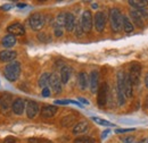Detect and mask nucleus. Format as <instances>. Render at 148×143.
<instances>
[{"mask_svg": "<svg viewBox=\"0 0 148 143\" xmlns=\"http://www.w3.org/2000/svg\"><path fill=\"white\" fill-rule=\"evenodd\" d=\"M125 75L127 73L123 71L117 72V81H116V98H117V102L120 106H123L125 104L127 97L124 93V81H125Z\"/></svg>", "mask_w": 148, "mask_h": 143, "instance_id": "f257e3e1", "label": "nucleus"}, {"mask_svg": "<svg viewBox=\"0 0 148 143\" xmlns=\"http://www.w3.org/2000/svg\"><path fill=\"white\" fill-rule=\"evenodd\" d=\"M21 64L18 61H13V63H9L5 68H3V76L10 81V82H15L17 81V78L21 75Z\"/></svg>", "mask_w": 148, "mask_h": 143, "instance_id": "f03ea898", "label": "nucleus"}, {"mask_svg": "<svg viewBox=\"0 0 148 143\" xmlns=\"http://www.w3.org/2000/svg\"><path fill=\"white\" fill-rule=\"evenodd\" d=\"M110 23H111V27L113 32L117 33L122 30L123 15L121 14L119 8H111V10H110Z\"/></svg>", "mask_w": 148, "mask_h": 143, "instance_id": "7ed1b4c3", "label": "nucleus"}, {"mask_svg": "<svg viewBox=\"0 0 148 143\" xmlns=\"http://www.w3.org/2000/svg\"><path fill=\"white\" fill-rule=\"evenodd\" d=\"M45 23H46L45 16L40 13H36L31 15V17L29 19V24L33 31H40L45 26Z\"/></svg>", "mask_w": 148, "mask_h": 143, "instance_id": "20e7f679", "label": "nucleus"}, {"mask_svg": "<svg viewBox=\"0 0 148 143\" xmlns=\"http://www.w3.org/2000/svg\"><path fill=\"white\" fill-rule=\"evenodd\" d=\"M130 80L134 86H137L140 83V77H141V65L139 63H133L130 67L129 73Z\"/></svg>", "mask_w": 148, "mask_h": 143, "instance_id": "39448f33", "label": "nucleus"}, {"mask_svg": "<svg viewBox=\"0 0 148 143\" xmlns=\"http://www.w3.org/2000/svg\"><path fill=\"white\" fill-rule=\"evenodd\" d=\"M13 95L10 93H2L0 95V109L3 114H7L10 111L13 107Z\"/></svg>", "mask_w": 148, "mask_h": 143, "instance_id": "423d86ee", "label": "nucleus"}, {"mask_svg": "<svg viewBox=\"0 0 148 143\" xmlns=\"http://www.w3.org/2000/svg\"><path fill=\"white\" fill-rule=\"evenodd\" d=\"M108 98V85L107 83H103L98 89V97H97V104L99 107H104L107 104Z\"/></svg>", "mask_w": 148, "mask_h": 143, "instance_id": "0eeeda50", "label": "nucleus"}, {"mask_svg": "<svg viewBox=\"0 0 148 143\" xmlns=\"http://www.w3.org/2000/svg\"><path fill=\"white\" fill-rule=\"evenodd\" d=\"M81 25H82V29L84 32H90L91 29H92V24H93V19L92 15L89 10H84L82 13V16H81Z\"/></svg>", "mask_w": 148, "mask_h": 143, "instance_id": "6e6552de", "label": "nucleus"}, {"mask_svg": "<svg viewBox=\"0 0 148 143\" xmlns=\"http://www.w3.org/2000/svg\"><path fill=\"white\" fill-rule=\"evenodd\" d=\"M106 14L104 12H97V14L95 15V27L97 30V32L101 33L105 30L106 26Z\"/></svg>", "mask_w": 148, "mask_h": 143, "instance_id": "1a4fd4ad", "label": "nucleus"}, {"mask_svg": "<svg viewBox=\"0 0 148 143\" xmlns=\"http://www.w3.org/2000/svg\"><path fill=\"white\" fill-rule=\"evenodd\" d=\"M62 80H60V75H58L57 73H53L50 76V81H49V85L51 86V90L55 92L56 94L62 92Z\"/></svg>", "mask_w": 148, "mask_h": 143, "instance_id": "9d476101", "label": "nucleus"}, {"mask_svg": "<svg viewBox=\"0 0 148 143\" xmlns=\"http://www.w3.org/2000/svg\"><path fill=\"white\" fill-rule=\"evenodd\" d=\"M25 110H26V115H27L29 118H31V119L34 118L38 114H39V105H38V102L33 101V100L26 101V108H25Z\"/></svg>", "mask_w": 148, "mask_h": 143, "instance_id": "9b49d317", "label": "nucleus"}, {"mask_svg": "<svg viewBox=\"0 0 148 143\" xmlns=\"http://www.w3.org/2000/svg\"><path fill=\"white\" fill-rule=\"evenodd\" d=\"M26 108V101L22 98H17L14 100L13 102V107H12V110L15 115H22L24 112V109Z\"/></svg>", "mask_w": 148, "mask_h": 143, "instance_id": "f8f14e48", "label": "nucleus"}, {"mask_svg": "<svg viewBox=\"0 0 148 143\" xmlns=\"http://www.w3.org/2000/svg\"><path fill=\"white\" fill-rule=\"evenodd\" d=\"M89 86L92 93L97 92L99 89V74L97 71H92L89 75Z\"/></svg>", "mask_w": 148, "mask_h": 143, "instance_id": "ddd939ff", "label": "nucleus"}, {"mask_svg": "<svg viewBox=\"0 0 148 143\" xmlns=\"http://www.w3.org/2000/svg\"><path fill=\"white\" fill-rule=\"evenodd\" d=\"M16 57H17L16 51H13V50L0 51V61H2V63H13V61H15Z\"/></svg>", "mask_w": 148, "mask_h": 143, "instance_id": "4468645a", "label": "nucleus"}, {"mask_svg": "<svg viewBox=\"0 0 148 143\" xmlns=\"http://www.w3.org/2000/svg\"><path fill=\"white\" fill-rule=\"evenodd\" d=\"M7 32H9V34H13V35H23L25 33V29L22 24L19 23H14L12 25H9L7 27Z\"/></svg>", "mask_w": 148, "mask_h": 143, "instance_id": "2eb2a0df", "label": "nucleus"}, {"mask_svg": "<svg viewBox=\"0 0 148 143\" xmlns=\"http://www.w3.org/2000/svg\"><path fill=\"white\" fill-rule=\"evenodd\" d=\"M57 110H58V108L56 106H51V105L43 106L41 109V116L45 117V118H51L56 115Z\"/></svg>", "mask_w": 148, "mask_h": 143, "instance_id": "dca6fc26", "label": "nucleus"}, {"mask_svg": "<svg viewBox=\"0 0 148 143\" xmlns=\"http://www.w3.org/2000/svg\"><path fill=\"white\" fill-rule=\"evenodd\" d=\"M77 84H79V88L84 91L88 88V84H89V76L86 72H81L79 73V76H77Z\"/></svg>", "mask_w": 148, "mask_h": 143, "instance_id": "f3484780", "label": "nucleus"}, {"mask_svg": "<svg viewBox=\"0 0 148 143\" xmlns=\"http://www.w3.org/2000/svg\"><path fill=\"white\" fill-rule=\"evenodd\" d=\"M75 17L73 14L66 13V20H65V29L67 32H73L75 29Z\"/></svg>", "mask_w": 148, "mask_h": 143, "instance_id": "a211bd4d", "label": "nucleus"}, {"mask_svg": "<svg viewBox=\"0 0 148 143\" xmlns=\"http://www.w3.org/2000/svg\"><path fill=\"white\" fill-rule=\"evenodd\" d=\"M16 37L15 35H13V34H7L6 36H3L2 37V40H1V44L5 47V48H12V47H14L15 44H16Z\"/></svg>", "mask_w": 148, "mask_h": 143, "instance_id": "6ab92c4d", "label": "nucleus"}, {"mask_svg": "<svg viewBox=\"0 0 148 143\" xmlns=\"http://www.w3.org/2000/svg\"><path fill=\"white\" fill-rule=\"evenodd\" d=\"M130 17H131L132 22L134 23L136 26H138L139 29L144 27V18L138 14L137 10H131V12H130Z\"/></svg>", "mask_w": 148, "mask_h": 143, "instance_id": "aec40b11", "label": "nucleus"}, {"mask_svg": "<svg viewBox=\"0 0 148 143\" xmlns=\"http://www.w3.org/2000/svg\"><path fill=\"white\" fill-rule=\"evenodd\" d=\"M132 82L130 80L129 74L125 75V81H124V93H125V97L127 98H132V94H133V89H132Z\"/></svg>", "mask_w": 148, "mask_h": 143, "instance_id": "412c9836", "label": "nucleus"}, {"mask_svg": "<svg viewBox=\"0 0 148 143\" xmlns=\"http://www.w3.org/2000/svg\"><path fill=\"white\" fill-rule=\"evenodd\" d=\"M88 129H89L88 122H79L76 125L74 126L73 133L74 134H82V133H86Z\"/></svg>", "mask_w": 148, "mask_h": 143, "instance_id": "4be33fe9", "label": "nucleus"}, {"mask_svg": "<svg viewBox=\"0 0 148 143\" xmlns=\"http://www.w3.org/2000/svg\"><path fill=\"white\" fill-rule=\"evenodd\" d=\"M50 76H51V74H50V73H43V74H41V76L39 77V81H38V84H39V86H40L41 89L48 88L47 85L49 84Z\"/></svg>", "mask_w": 148, "mask_h": 143, "instance_id": "5701e85b", "label": "nucleus"}, {"mask_svg": "<svg viewBox=\"0 0 148 143\" xmlns=\"http://www.w3.org/2000/svg\"><path fill=\"white\" fill-rule=\"evenodd\" d=\"M59 75H60V80H62L63 84H66L71 77V68L69 66H63Z\"/></svg>", "mask_w": 148, "mask_h": 143, "instance_id": "b1692460", "label": "nucleus"}, {"mask_svg": "<svg viewBox=\"0 0 148 143\" xmlns=\"http://www.w3.org/2000/svg\"><path fill=\"white\" fill-rule=\"evenodd\" d=\"M129 5L136 8V10H139L147 7L148 1L147 0H129Z\"/></svg>", "mask_w": 148, "mask_h": 143, "instance_id": "393cba45", "label": "nucleus"}, {"mask_svg": "<svg viewBox=\"0 0 148 143\" xmlns=\"http://www.w3.org/2000/svg\"><path fill=\"white\" fill-rule=\"evenodd\" d=\"M133 29H134V26H133L132 22L129 19V17H128V16H123L122 30H123L124 32H127V33H131V32H133Z\"/></svg>", "mask_w": 148, "mask_h": 143, "instance_id": "a878e982", "label": "nucleus"}, {"mask_svg": "<svg viewBox=\"0 0 148 143\" xmlns=\"http://www.w3.org/2000/svg\"><path fill=\"white\" fill-rule=\"evenodd\" d=\"M75 119H76V116H74V115H67V116H65L60 121V124H62V126H64V127H69V126L72 125L73 123H75Z\"/></svg>", "mask_w": 148, "mask_h": 143, "instance_id": "bb28decb", "label": "nucleus"}, {"mask_svg": "<svg viewBox=\"0 0 148 143\" xmlns=\"http://www.w3.org/2000/svg\"><path fill=\"white\" fill-rule=\"evenodd\" d=\"M65 20H66V13H59L56 17L55 26H58V27L65 26Z\"/></svg>", "mask_w": 148, "mask_h": 143, "instance_id": "cd10ccee", "label": "nucleus"}, {"mask_svg": "<svg viewBox=\"0 0 148 143\" xmlns=\"http://www.w3.org/2000/svg\"><path fill=\"white\" fill-rule=\"evenodd\" d=\"M74 143H96V140L91 136H79L74 140Z\"/></svg>", "mask_w": 148, "mask_h": 143, "instance_id": "c85d7f7f", "label": "nucleus"}, {"mask_svg": "<svg viewBox=\"0 0 148 143\" xmlns=\"http://www.w3.org/2000/svg\"><path fill=\"white\" fill-rule=\"evenodd\" d=\"M54 104L55 105H69V104H73V105H76V106H79V107H83V105H81L79 101H75V100H67V99H65V100H55L54 101Z\"/></svg>", "mask_w": 148, "mask_h": 143, "instance_id": "c756f323", "label": "nucleus"}, {"mask_svg": "<svg viewBox=\"0 0 148 143\" xmlns=\"http://www.w3.org/2000/svg\"><path fill=\"white\" fill-rule=\"evenodd\" d=\"M91 119H92L93 122H96L97 124H99V125H101V126H108V127L115 126L113 123H111V122L105 121V119H101V118H99V117H91Z\"/></svg>", "mask_w": 148, "mask_h": 143, "instance_id": "7c9ffc66", "label": "nucleus"}, {"mask_svg": "<svg viewBox=\"0 0 148 143\" xmlns=\"http://www.w3.org/2000/svg\"><path fill=\"white\" fill-rule=\"evenodd\" d=\"M74 30H75L76 36H82L83 33H84V31H83V29H82V25H81V22L75 24V29H74Z\"/></svg>", "mask_w": 148, "mask_h": 143, "instance_id": "2f4dec72", "label": "nucleus"}, {"mask_svg": "<svg viewBox=\"0 0 148 143\" xmlns=\"http://www.w3.org/2000/svg\"><path fill=\"white\" fill-rule=\"evenodd\" d=\"M121 141L123 143H132L134 141V136L132 135H125V136H122L121 138Z\"/></svg>", "mask_w": 148, "mask_h": 143, "instance_id": "473e14b6", "label": "nucleus"}, {"mask_svg": "<svg viewBox=\"0 0 148 143\" xmlns=\"http://www.w3.org/2000/svg\"><path fill=\"white\" fill-rule=\"evenodd\" d=\"M129 132H134V128H119L115 131V133H117V134H125Z\"/></svg>", "mask_w": 148, "mask_h": 143, "instance_id": "72a5a7b5", "label": "nucleus"}, {"mask_svg": "<svg viewBox=\"0 0 148 143\" xmlns=\"http://www.w3.org/2000/svg\"><path fill=\"white\" fill-rule=\"evenodd\" d=\"M38 37H39L41 41H45V42H48V41H50V37H48L46 33H40V34L38 35Z\"/></svg>", "mask_w": 148, "mask_h": 143, "instance_id": "f704fd0d", "label": "nucleus"}, {"mask_svg": "<svg viewBox=\"0 0 148 143\" xmlns=\"http://www.w3.org/2000/svg\"><path fill=\"white\" fill-rule=\"evenodd\" d=\"M41 94H42V97H45V98L50 97V89H49V88H45V89H42Z\"/></svg>", "mask_w": 148, "mask_h": 143, "instance_id": "c9c22d12", "label": "nucleus"}, {"mask_svg": "<svg viewBox=\"0 0 148 143\" xmlns=\"http://www.w3.org/2000/svg\"><path fill=\"white\" fill-rule=\"evenodd\" d=\"M55 35L56 36H62L63 35V29L62 27H58V26H55Z\"/></svg>", "mask_w": 148, "mask_h": 143, "instance_id": "e433bc0d", "label": "nucleus"}, {"mask_svg": "<svg viewBox=\"0 0 148 143\" xmlns=\"http://www.w3.org/2000/svg\"><path fill=\"white\" fill-rule=\"evenodd\" d=\"M3 143H16V139H14V138H12V136H8V138L5 139Z\"/></svg>", "mask_w": 148, "mask_h": 143, "instance_id": "4c0bfd02", "label": "nucleus"}, {"mask_svg": "<svg viewBox=\"0 0 148 143\" xmlns=\"http://www.w3.org/2000/svg\"><path fill=\"white\" fill-rule=\"evenodd\" d=\"M13 7V5H9V3H7V5H3L2 7H1V9H3V10H8V9H10Z\"/></svg>", "mask_w": 148, "mask_h": 143, "instance_id": "58836bf2", "label": "nucleus"}, {"mask_svg": "<svg viewBox=\"0 0 148 143\" xmlns=\"http://www.w3.org/2000/svg\"><path fill=\"white\" fill-rule=\"evenodd\" d=\"M29 143H41V140H39V139H30Z\"/></svg>", "mask_w": 148, "mask_h": 143, "instance_id": "ea45409f", "label": "nucleus"}, {"mask_svg": "<svg viewBox=\"0 0 148 143\" xmlns=\"http://www.w3.org/2000/svg\"><path fill=\"white\" fill-rule=\"evenodd\" d=\"M18 8H24V7H26V3H23V2H18L17 5H16Z\"/></svg>", "mask_w": 148, "mask_h": 143, "instance_id": "a19ab883", "label": "nucleus"}, {"mask_svg": "<svg viewBox=\"0 0 148 143\" xmlns=\"http://www.w3.org/2000/svg\"><path fill=\"white\" fill-rule=\"evenodd\" d=\"M79 101H81V102H83V104H86V105H89V101H88V100H86V99H83V98H80V99H79Z\"/></svg>", "mask_w": 148, "mask_h": 143, "instance_id": "79ce46f5", "label": "nucleus"}, {"mask_svg": "<svg viewBox=\"0 0 148 143\" xmlns=\"http://www.w3.org/2000/svg\"><path fill=\"white\" fill-rule=\"evenodd\" d=\"M145 85H146V88L148 89V73L146 74V76H145Z\"/></svg>", "mask_w": 148, "mask_h": 143, "instance_id": "37998d69", "label": "nucleus"}, {"mask_svg": "<svg viewBox=\"0 0 148 143\" xmlns=\"http://www.w3.org/2000/svg\"><path fill=\"white\" fill-rule=\"evenodd\" d=\"M108 133H110V129H106V131H105V133H103V135H101V138L104 139L105 136H107V135H108Z\"/></svg>", "mask_w": 148, "mask_h": 143, "instance_id": "c03bdc74", "label": "nucleus"}, {"mask_svg": "<svg viewBox=\"0 0 148 143\" xmlns=\"http://www.w3.org/2000/svg\"><path fill=\"white\" fill-rule=\"evenodd\" d=\"M91 7H92L93 9H97V8H98V3H96V2H95V3L91 5Z\"/></svg>", "mask_w": 148, "mask_h": 143, "instance_id": "a18cd8bd", "label": "nucleus"}, {"mask_svg": "<svg viewBox=\"0 0 148 143\" xmlns=\"http://www.w3.org/2000/svg\"><path fill=\"white\" fill-rule=\"evenodd\" d=\"M146 107L148 108V97H147V99H146Z\"/></svg>", "mask_w": 148, "mask_h": 143, "instance_id": "49530a36", "label": "nucleus"}, {"mask_svg": "<svg viewBox=\"0 0 148 143\" xmlns=\"http://www.w3.org/2000/svg\"><path fill=\"white\" fill-rule=\"evenodd\" d=\"M43 143H51V142H49V141H47V142H43Z\"/></svg>", "mask_w": 148, "mask_h": 143, "instance_id": "de8ad7c7", "label": "nucleus"}, {"mask_svg": "<svg viewBox=\"0 0 148 143\" xmlns=\"http://www.w3.org/2000/svg\"><path fill=\"white\" fill-rule=\"evenodd\" d=\"M147 143H148V140H147Z\"/></svg>", "mask_w": 148, "mask_h": 143, "instance_id": "09e8293b", "label": "nucleus"}]
</instances>
